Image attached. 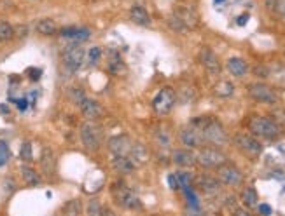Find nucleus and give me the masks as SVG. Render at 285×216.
Instances as JSON below:
<instances>
[{
    "instance_id": "f257e3e1",
    "label": "nucleus",
    "mask_w": 285,
    "mask_h": 216,
    "mask_svg": "<svg viewBox=\"0 0 285 216\" xmlns=\"http://www.w3.org/2000/svg\"><path fill=\"white\" fill-rule=\"evenodd\" d=\"M193 126H196L201 131L205 140V145H214V146H222L228 142V135L224 131V126L214 117H198L191 122Z\"/></svg>"
},
{
    "instance_id": "f03ea898",
    "label": "nucleus",
    "mask_w": 285,
    "mask_h": 216,
    "mask_svg": "<svg viewBox=\"0 0 285 216\" xmlns=\"http://www.w3.org/2000/svg\"><path fill=\"white\" fill-rule=\"evenodd\" d=\"M249 131L256 138L273 142V140H277L280 136L282 128L277 124V121H273L270 117H252L249 122Z\"/></svg>"
},
{
    "instance_id": "7ed1b4c3",
    "label": "nucleus",
    "mask_w": 285,
    "mask_h": 216,
    "mask_svg": "<svg viewBox=\"0 0 285 216\" xmlns=\"http://www.w3.org/2000/svg\"><path fill=\"white\" fill-rule=\"evenodd\" d=\"M81 142L88 150L97 152L102 146V142H104V129L93 121L86 122V124L81 126Z\"/></svg>"
},
{
    "instance_id": "20e7f679",
    "label": "nucleus",
    "mask_w": 285,
    "mask_h": 216,
    "mask_svg": "<svg viewBox=\"0 0 285 216\" xmlns=\"http://www.w3.org/2000/svg\"><path fill=\"white\" fill-rule=\"evenodd\" d=\"M228 162V157L222 150L215 148V146H201L200 152L196 155V164H200L205 169H217L219 166Z\"/></svg>"
},
{
    "instance_id": "39448f33",
    "label": "nucleus",
    "mask_w": 285,
    "mask_h": 216,
    "mask_svg": "<svg viewBox=\"0 0 285 216\" xmlns=\"http://www.w3.org/2000/svg\"><path fill=\"white\" fill-rule=\"evenodd\" d=\"M112 195H114L116 202H118L121 208L125 209H130V211H137V209L142 208V202H140V199L137 197L135 194H133L132 190H130L128 187H125V185H114V188H112Z\"/></svg>"
},
{
    "instance_id": "423d86ee",
    "label": "nucleus",
    "mask_w": 285,
    "mask_h": 216,
    "mask_svg": "<svg viewBox=\"0 0 285 216\" xmlns=\"http://www.w3.org/2000/svg\"><path fill=\"white\" fill-rule=\"evenodd\" d=\"M175 101H177V94L171 87H163L152 99V108L156 114L164 115L173 108Z\"/></svg>"
},
{
    "instance_id": "0eeeda50",
    "label": "nucleus",
    "mask_w": 285,
    "mask_h": 216,
    "mask_svg": "<svg viewBox=\"0 0 285 216\" xmlns=\"http://www.w3.org/2000/svg\"><path fill=\"white\" fill-rule=\"evenodd\" d=\"M249 96L259 103H266V105H275L278 101V96L275 89L263 82H256V84L249 85Z\"/></svg>"
},
{
    "instance_id": "6e6552de",
    "label": "nucleus",
    "mask_w": 285,
    "mask_h": 216,
    "mask_svg": "<svg viewBox=\"0 0 285 216\" xmlns=\"http://www.w3.org/2000/svg\"><path fill=\"white\" fill-rule=\"evenodd\" d=\"M235 143L249 157H259L263 153V145H261V142L254 135H245V133L243 135H236Z\"/></svg>"
},
{
    "instance_id": "1a4fd4ad",
    "label": "nucleus",
    "mask_w": 285,
    "mask_h": 216,
    "mask_svg": "<svg viewBox=\"0 0 285 216\" xmlns=\"http://www.w3.org/2000/svg\"><path fill=\"white\" fill-rule=\"evenodd\" d=\"M217 178L228 187H240L243 183V174L242 171L238 169L233 164H222V166L217 167Z\"/></svg>"
},
{
    "instance_id": "9d476101",
    "label": "nucleus",
    "mask_w": 285,
    "mask_h": 216,
    "mask_svg": "<svg viewBox=\"0 0 285 216\" xmlns=\"http://www.w3.org/2000/svg\"><path fill=\"white\" fill-rule=\"evenodd\" d=\"M82 61H84V49H81L79 44L68 46L63 51V63L68 68V72H77L81 68Z\"/></svg>"
},
{
    "instance_id": "9b49d317",
    "label": "nucleus",
    "mask_w": 285,
    "mask_h": 216,
    "mask_svg": "<svg viewBox=\"0 0 285 216\" xmlns=\"http://www.w3.org/2000/svg\"><path fill=\"white\" fill-rule=\"evenodd\" d=\"M196 187L201 194L208 195V197H214V195H219L222 190V181L219 178H214L210 174H201L196 180Z\"/></svg>"
},
{
    "instance_id": "f8f14e48",
    "label": "nucleus",
    "mask_w": 285,
    "mask_h": 216,
    "mask_svg": "<svg viewBox=\"0 0 285 216\" xmlns=\"http://www.w3.org/2000/svg\"><path fill=\"white\" fill-rule=\"evenodd\" d=\"M180 142L184 143L185 146H189V148H201V146H205L203 135H201L200 129L193 124H189L187 128L182 129Z\"/></svg>"
},
{
    "instance_id": "ddd939ff",
    "label": "nucleus",
    "mask_w": 285,
    "mask_h": 216,
    "mask_svg": "<svg viewBox=\"0 0 285 216\" xmlns=\"http://www.w3.org/2000/svg\"><path fill=\"white\" fill-rule=\"evenodd\" d=\"M200 63L210 75H219L222 70V65H221V61H219L217 54H215L212 49H208V47H203V49H201Z\"/></svg>"
},
{
    "instance_id": "4468645a",
    "label": "nucleus",
    "mask_w": 285,
    "mask_h": 216,
    "mask_svg": "<svg viewBox=\"0 0 285 216\" xmlns=\"http://www.w3.org/2000/svg\"><path fill=\"white\" fill-rule=\"evenodd\" d=\"M107 146H109V150H111L112 155H130L133 143L126 135H119V136H114V138L109 140Z\"/></svg>"
},
{
    "instance_id": "2eb2a0df",
    "label": "nucleus",
    "mask_w": 285,
    "mask_h": 216,
    "mask_svg": "<svg viewBox=\"0 0 285 216\" xmlns=\"http://www.w3.org/2000/svg\"><path fill=\"white\" fill-rule=\"evenodd\" d=\"M79 108H81V114L84 115L86 119H89V121H95V119L102 117V114H104L100 103L89 98L82 99V101L79 103Z\"/></svg>"
},
{
    "instance_id": "dca6fc26",
    "label": "nucleus",
    "mask_w": 285,
    "mask_h": 216,
    "mask_svg": "<svg viewBox=\"0 0 285 216\" xmlns=\"http://www.w3.org/2000/svg\"><path fill=\"white\" fill-rule=\"evenodd\" d=\"M171 160L178 167H193L196 164V155L191 150H175L171 153Z\"/></svg>"
},
{
    "instance_id": "f3484780",
    "label": "nucleus",
    "mask_w": 285,
    "mask_h": 216,
    "mask_svg": "<svg viewBox=\"0 0 285 216\" xmlns=\"http://www.w3.org/2000/svg\"><path fill=\"white\" fill-rule=\"evenodd\" d=\"M40 167L46 176H53L56 173V155L51 148H44L40 155Z\"/></svg>"
},
{
    "instance_id": "a211bd4d",
    "label": "nucleus",
    "mask_w": 285,
    "mask_h": 216,
    "mask_svg": "<svg viewBox=\"0 0 285 216\" xmlns=\"http://www.w3.org/2000/svg\"><path fill=\"white\" fill-rule=\"evenodd\" d=\"M175 14L182 19V23L187 26V30H193V28H196V26H198V19H200V18H198V12L194 11V9L178 7L177 11H175Z\"/></svg>"
},
{
    "instance_id": "6ab92c4d",
    "label": "nucleus",
    "mask_w": 285,
    "mask_h": 216,
    "mask_svg": "<svg viewBox=\"0 0 285 216\" xmlns=\"http://www.w3.org/2000/svg\"><path fill=\"white\" fill-rule=\"evenodd\" d=\"M112 166L118 171L119 174H130L135 171V162L130 159V155H114V160H112Z\"/></svg>"
},
{
    "instance_id": "aec40b11",
    "label": "nucleus",
    "mask_w": 285,
    "mask_h": 216,
    "mask_svg": "<svg viewBox=\"0 0 285 216\" xmlns=\"http://www.w3.org/2000/svg\"><path fill=\"white\" fill-rule=\"evenodd\" d=\"M226 68L231 75L235 77H243V75L249 72V65H247L245 60L242 58H229L228 63H226Z\"/></svg>"
},
{
    "instance_id": "412c9836",
    "label": "nucleus",
    "mask_w": 285,
    "mask_h": 216,
    "mask_svg": "<svg viewBox=\"0 0 285 216\" xmlns=\"http://www.w3.org/2000/svg\"><path fill=\"white\" fill-rule=\"evenodd\" d=\"M130 19L139 26H149L150 25L149 14H147V11L142 7V5H132V9H130Z\"/></svg>"
},
{
    "instance_id": "4be33fe9",
    "label": "nucleus",
    "mask_w": 285,
    "mask_h": 216,
    "mask_svg": "<svg viewBox=\"0 0 285 216\" xmlns=\"http://www.w3.org/2000/svg\"><path fill=\"white\" fill-rule=\"evenodd\" d=\"M60 33H61V37L72 39L74 42H84V40L89 39V30L88 28H75V26H70V28L60 30Z\"/></svg>"
},
{
    "instance_id": "5701e85b",
    "label": "nucleus",
    "mask_w": 285,
    "mask_h": 216,
    "mask_svg": "<svg viewBox=\"0 0 285 216\" xmlns=\"http://www.w3.org/2000/svg\"><path fill=\"white\" fill-rule=\"evenodd\" d=\"M130 159L135 162V166H143V164L149 160V152L143 145L140 143H133L132 152H130Z\"/></svg>"
},
{
    "instance_id": "b1692460",
    "label": "nucleus",
    "mask_w": 285,
    "mask_h": 216,
    "mask_svg": "<svg viewBox=\"0 0 285 216\" xmlns=\"http://www.w3.org/2000/svg\"><path fill=\"white\" fill-rule=\"evenodd\" d=\"M35 30L40 33V35L51 37V35H54V33H58V25H56V21H54V19L44 18V19H40V21H37Z\"/></svg>"
},
{
    "instance_id": "393cba45",
    "label": "nucleus",
    "mask_w": 285,
    "mask_h": 216,
    "mask_svg": "<svg viewBox=\"0 0 285 216\" xmlns=\"http://www.w3.org/2000/svg\"><path fill=\"white\" fill-rule=\"evenodd\" d=\"M242 204L245 206L247 209H252L259 204V195H257V190L254 187H247L243 188L242 192Z\"/></svg>"
},
{
    "instance_id": "a878e982",
    "label": "nucleus",
    "mask_w": 285,
    "mask_h": 216,
    "mask_svg": "<svg viewBox=\"0 0 285 216\" xmlns=\"http://www.w3.org/2000/svg\"><path fill=\"white\" fill-rule=\"evenodd\" d=\"M214 94L219 96V98H231L235 94V85L229 80H219L214 85Z\"/></svg>"
},
{
    "instance_id": "bb28decb",
    "label": "nucleus",
    "mask_w": 285,
    "mask_h": 216,
    "mask_svg": "<svg viewBox=\"0 0 285 216\" xmlns=\"http://www.w3.org/2000/svg\"><path fill=\"white\" fill-rule=\"evenodd\" d=\"M107 67H109V72H111V73H114V75H119V73H123V72L126 70L125 61L121 60V54H118L116 51H112V53H111V60H109Z\"/></svg>"
},
{
    "instance_id": "cd10ccee",
    "label": "nucleus",
    "mask_w": 285,
    "mask_h": 216,
    "mask_svg": "<svg viewBox=\"0 0 285 216\" xmlns=\"http://www.w3.org/2000/svg\"><path fill=\"white\" fill-rule=\"evenodd\" d=\"M21 178H23V181H25L26 185H30V187H35V185L40 183V176L37 174V171L33 169V167H30V166H23L21 167Z\"/></svg>"
},
{
    "instance_id": "c85d7f7f",
    "label": "nucleus",
    "mask_w": 285,
    "mask_h": 216,
    "mask_svg": "<svg viewBox=\"0 0 285 216\" xmlns=\"http://www.w3.org/2000/svg\"><path fill=\"white\" fill-rule=\"evenodd\" d=\"M14 28L9 23L0 21V42H9V40L14 39Z\"/></svg>"
},
{
    "instance_id": "c756f323",
    "label": "nucleus",
    "mask_w": 285,
    "mask_h": 216,
    "mask_svg": "<svg viewBox=\"0 0 285 216\" xmlns=\"http://www.w3.org/2000/svg\"><path fill=\"white\" fill-rule=\"evenodd\" d=\"M273 78L278 85L285 87V67H278V68H270V77Z\"/></svg>"
},
{
    "instance_id": "7c9ffc66",
    "label": "nucleus",
    "mask_w": 285,
    "mask_h": 216,
    "mask_svg": "<svg viewBox=\"0 0 285 216\" xmlns=\"http://www.w3.org/2000/svg\"><path fill=\"white\" fill-rule=\"evenodd\" d=\"M168 26H170L171 30H173V32H187V26L184 25V23H182V19L178 18L177 14H171L170 18H168Z\"/></svg>"
},
{
    "instance_id": "2f4dec72",
    "label": "nucleus",
    "mask_w": 285,
    "mask_h": 216,
    "mask_svg": "<svg viewBox=\"0 0 285 216\" xmlns=\"http://www.w3.org/2000/svg\"><path fill=\"white\" fill-rule=\"evenodd\" d=\"M63 213H65V215H81V213H82L81 201H70L63 208Z\"/></svg>"
},
{
    "instance_id": "473e14b6",
    "label": "nucleus",
    "mask_w": 285,
    "mask_h": 216,
    "mask_svg": "<svg viewBox=\"0 0 285 216\" xmlns=\"http://www.w3.org/2000/svg\"><path fill=\"white\" fill-rule=\"evenodd\" d=\"M19 157H21V160H25V162H32L33 159V150H32V143L25 142L21 146V152H19Z\"/></svg>"
},
{
    "instance_id": "72a5a7b5",
    "label": "nucleus",
    "mask_w": 285,
    "mask_h": 216,
    "mask_svg": "<svg viewBox=\"0 0 285 216\" xmlns=\"http://www.w3.org/2000/svg\"><path fill=\"white\" fill-rule=\"evenodd\" d=\"M9 157H11V152H9V145L5 142H2V140H0V167L7 164Z\"/></svg>"
},
{
    "instance_id": "f704fd0d",
    "label": "nucleus",
    "mask_w": 285,
    "mask_h": 216,
    "mask_svg": "<svg viewBox=\"0 0 285 216\" xmlns=\"http://www.w3.org/2000/svg\"><path fill=\"white\" fill-rule=\"evenodd\" d=\"M86 213H88V215H91V216H98V215H102V213H104V209H102V206H100V202H98V201H89L88 208H86Z\"/></svg>"
},
{
    "instance_id": "c9c22d12",
    "label": "nucleus",
    "mask_w": 285,
    "mask_h": 216,
    "mask_svg": "<svg viewBox=\"0 0 285 216\" xmlns=\"http://www.w3.org/2000/svg\"><path fill=\"white\" fill-rule=\"evenodd\" d=\"M102 58V49L100 47H93V49H89V63H98Z\"/></svg>"
},
{
    "instance_id": "e433bc0d",
    "label": "nucleus",
    "mask_w": 285,
    "mask_h": 216,
    "mask_svg": "<svg viewBox=\"0 0 285 216\" xmlns=\"http://www.w3.org/2000/svg\"><path fill=\"white\" fill-rule=\"evenodd\" d=\"M275 12L282 18H285V0H275V5H273Z\"/></svg>"
},
{
    "instance_id": "4c0bfd02",
    "label": "nucleus",
    "mask_w": 285,
    "mask_h": 216,
    "mask_svg": "<svg viewBox=\"0 0 285 216\" xmlns=\"http://www.w3.org/2000/svg\"><path fill=\"white\" fill-rule=\"evenodd\" d=\"M70 98H72V101H74V103H77V105H79V103H81L82 99L86 98V96L82 94V91H81V89H72V91H70Z\"/></svg>"
},
{
    "instance_id": "58836bf2",
    "label": "nucleus",
    "mask_w": 285,
    "mask_h": 216,
    "mask_svg": "<svg viewBox=\"0 0 285 216\" xmlns=\"http://www.w3.org/2000/svg\"><path fill=\"white\" fill-rule=\"evenodd\" d=\"M259 213H263V215H271V208L268 204H261L259 206Z\"/></svg>"
},
{
    "instance_id": "ea45409f",
    "label": "nucleus",
    "mask_w": 285,
    "mask_h": 216,
    "mask_svg": "<svg viewBox=\"0 0 285 216\" xmlns=\"http://www.w3.org/2000/svg\"><path fill=\"white\" fill-rule=\"evenodd\" d=\"M32 2H33V0H32Z\"/></svg>"
}]
</instances>
